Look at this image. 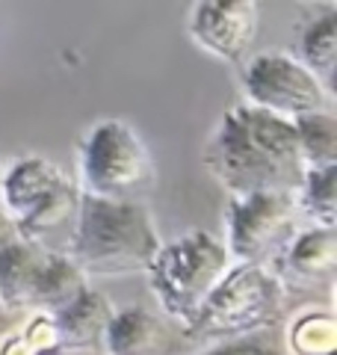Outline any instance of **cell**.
Wrapping results in <instances>:
<instances>
[{
    "label": "cell",
    "mask_w": 337,
    "mask_h": 355,
    "mask_svg": "<svg viewBox=\"0 0 337 355\" xmlns=\"http://www.w3.org/2000/svg\"><path fill=\"white\" fill-rule=\"evenodd\" d=\"M261 12L254 0H201L189 12V39L213 60L243 65L257 39Z\"/></svg>",
    "instance_id": "cell-8"
},
{
    "label": "cell",
    "mask_w": 337,
    "mask_h": 355,
    "mask_svg": "<svg viewBox=\"0 0 337 355\" xmlns=\"http://www.w3.org/2000/svg\"><path fill=\"white\" fill-rule=\"evenodd\" d=\"M293 57L329 86L337 69V12L334 6L320 9L299 30V44Z\"/></svg>",
    "instance_id": "cell-15"
},
{
    "label": "cell",
    "mask_w": 337,
    "mask_h": 355,
    "mask_svg": "<svg viewBox=\"0 0 337 355\" xmlns=\"http://www.w3.org/2000/svg\"><path fill=\"white\" fill-rule=\"evenodd\" d=\"M184 335H175L163 314L145 305L116 308L101 340V355H181Z\"/></svg>",
    "instance_id": "cell-10"
},
{
    "label": "cell",
    "mask_w": 337,
    "mask_h": 355,
    "mask_svg": "<svg viewBox=\"0 0 337 355\" xmlns=\"http://www.w3.org/2000/svg\"><path fill=\"white\" fill-rule=\"evenodd\" d=\"M21 237H18V228H15V222L9 219V214L3 207H0V254H3L9 246H15Z\"/></svg>",
    "instance_id": "cell-22"
},
{
    "label": "cell",
    "mask_w": 337,
    "mask_h": 355,
    "mask_svg": "<svg viewBox=\"0 0 337 355\" xmlns=\"http://www.w3.org/2000/svg\"><path fill=\"white\" fill-rule=\"evenodd\" d=\"M18 335L27 340V347L36 355H56V352H62L60 331H56V323H53L51 314H27V317H21Z\"/></svg>",
    "instance_id": "cell-19"
},
{
    "label": "cell",
    "mask_w": 337,
    "mask_h": 355,
    "mask_svg": "<svg viewBox=\"0 0 337 355\" xmlns=\"http://www.w3.org/2000/svg\"><path fill=\"white\" fill-rule=\"evenodd\" d=\"M201 163L228 196L296 193L305 175L293 121L243 101L219 116Z\"/></svg>",
    "instance_id": "cell-1"
},
{
    "label": "cell",
    "mask_w": 337,
    "mask_h": 355,
    "mask_svg": "<svg viewBox=\"0 0 337 355\" xmlns=\"http://www.w3.org/2000/svg\"><path fill=\"white\" fill-rule=\"evenodd\" d=\"M296 133V148L299 160L311 169H331L337 166V116L334 110H322V113H308L293 119Z\"/></svg>",
    "instance_id": "cell-17"
},
{
    "label": "cell",
    "mask_w": 337,
    "mask_h": 355,
    "mask_svg": "<svg viewBox=\"0 0 337 355\" xmlns=\"http://www.w3.org/2000/svg\"><path fill=\"white\" fill-rule=\"evenodd\" d=\"M302 228L296 193L228 196L222 246L231 266H269Z\"/></svg>",
    "instance_id": "cell-6"
},
{
    "label": "cell",
    "mask_w": 337,
    "mask_h": 355,
    "mask_svg": "<svg viewBox=\"0 0 337 355\" xmlns=\"http://www.w3.org/2000/svg\"><path fill=\"white\" fill-rule=\"evenodd\" d=\"M261 343L254 340H234V343H216V347H207L205 352L196 355H261Z\"/></svg>",
    "instance_id": "cell-20"
},
{
    "label": "cell",
    "mask_w": 337,
    "mask_h": 355,
    "mask_svg": "<svg viewBox=\"0 0 337 355\" xmlns=\"http://www.w3.org/2000/svg\"><path fill=\"white\" fill-rule=\"evenodd\" d=\"M3 172H6V163L0 160V187H3Z\"/></svg>",
    "instance_id": "cell-25"
},
{
    "label": "cell",
    "mask_w": 337,
    "mask_h": 355,
    "mask_svg": "<svg viewBox=\"0 0 337 355\" xmlns=\"http://www.w3.org/2000/svg\"><path fill=\"white\" fill-rule=\"evenodd\" d=\"M261 355H281V352H275V349H266V347H263V349H261Z\"/></svg>",
    "instance_id": "cell-26"
},
{
    "label": "cell",
    "mask_w": 337,
    "mask_h": 355,
    "mask_svg": "<svg viewBox=\"0 0 337 355\" xmlns=\"http://www.w3.org/2000/svg\"><path fill=\"white\" fill-rule=\"evenodd\" d=\"M157 181L154 157L133 125L101 119L77 142V190L110 202H142Z\"/></svg>",
    "instance_id": "cell-5"
},
{
    "label": "cell",
    "mask_w": 337,
    "mask_h": 355,
    "mask_svg": "<svg viewBox=\"0 0 337 355\" xmlns=\"http://www.w3.org/2000/svg\"><path fill=\"white\" fill-rule=\"evenodd\" d=\"M287 355H337V317L331 308H302L287 320Z\"/></svg>",
    "instance_id": "cell-16"
},
{
    "label": "cell",
    "mask_w": 337,
    "mask_h": 355,
    "mask_svg": "<svg viewBox=\"0 0 337 355\" xmlns=\"http://www.w3.org/2000/svg\"><path fill=\"white\" fill-rule=\"evenodd\" d=\"M278 282L290 291L331 284L337 272V231L305 225L269 263Z\"/></svg>",
    "instance_id": "cell-9"
},
{
    "label": "cell",
    "mask_w": 337,
    "mask_h": 355,
    "mask_svg": "<svg viewBox=\"0 0 337 355\" xmlns=\"http://www.w3.org/2000/svg\"><path fill=\"white\" fill-rule=\"evenodd\" d=\"M163 237L142 202H110L80 193V210L65 254L86 279L145 272Z\"/></svg>",
    "instance_id": "cell-2"
},
{
    "label": "cell",
    "mask_w": 337,
    "mask_h": 355,
    "mask_svg": "<svg viewBox=\"0 0 337 355\" xmlns=\"http://www.w3.org/2000/svg\"><path fill=\"white\" fill-rule=\"evenodd\" d=\"M287 287L269 266H231L196 320L181 329L193 343H234L275 326L287 314Z\"/></svg>",
    "instance_id": "cell-3"
},
{
    "label": "cell",
    "mask_w": 337,
    "mask_h": 355,
    "mask_svg": "<svg viewBox=\"0 0 337 355\" xmlns=\"http://www.w3.org/2000/svg\"><path fill=\"white\" fill-rule=\"evenodd\" d=\"M44 254L48 249L27 240H18L0 254V308L6 314L21 320L33 311V293H36Z\"/></svg>",
    "instance_id": "cell-13"
},
{
    "label": "cell",
    "mask_w": 337,
    "mask_h": 355,
    "mask_svg": "<svg viewBox=\"0 0 337 355\" xmlns=\"http://www.w3.org/2000/svg\"><path fill=\"white\" fill-rule=\"evenodd\" d=\"M56 355H101V352H56Z\"/></svg>",
    "instance_id": "cell-24"
},
{
    "label": "cell",
    "mask_w": 337,
    "mask_h": 355,
    "mask_svg": "<svg viewBox=\"0 0 337 355\" xmlns=\"http://www.w3.org/2000/svg\"><path fill=\"white\" fill-rule=\"evenodd\" d=\"M21 323V320L18 317H12V314H6V311L3 308H0V340H3L6 335H9V331H12L15 326Z\"/></svg>",
    "instance_id": "cell-23"
},
{
    "label": "cell",
    "mask_w": 337,
    "mask_h": 355,
    "mask_svg": "<svg viewBox=\"0 0 337 355\" xmlns=\"http://www.w3.org/2000/svg\"><path fill=\"white\" fill-rule=\"evenodd\" d=\"M231 261L222 240L210 231H187L175 240H163L145 270L151 293L168 323L187 329L196 320L201 305L228 275Z\"/></svg>",
    "instance_id": "cell-4"
},
{
    "label": "cell",
    "mask_w": 337,
    "mask_h": 355,
    "mask_svg": "<svg viewBox=\"0 0 337 355\" xmlns=\"http://www.w3.org/2000/svg\"><path fill=\"white\" fill-rule=\"evenodd\" d=\"M89 287V279L77 270L65 252H48L39 270L36 293H33L30 314H56Z\"/></svg>",
    "instance_id": "cell-14"
},
{
    "label": "cell",
    "mask_w": 337,
    "mask_h": 355,
    "mask_svg": "<svg viewBox=\"0 0 337 355\" xmlns=\"http://www.w3.org/2000/svg\"><path fill=\"white\" fill-rule=\"evenodd\" d=\"M112 311L116 308L110 299L89 284L74 302L51 314L60 331L62 352H101V340H104Z\"/></svg>",
    "instance_id": "cell-12"
},
{
    "label": "cell",
    "mask_w": 337,
    "mask_h": 355,
    "mask_svg": "<svg viewBox=\"0 0 337 355\" xmlns=\"http://www.w3.org/2000/svg\"><path fill=\"white\" fill-rule=\"evenodd\" d=\"M0 355H36V352L27 347V340L18 335V326H15L3 340H0Z\"/></svg>",
    "instance_id": "cell-21"
},
{
    "label": "cell",
    "mask_w": 337,
    "mask_h": 355,
    "mask_svg": "<svg viewBox=\"0 0 337 355\" xmlns=\"http://www.w3.org/2000/svg\"><path fill=\"white\" fill-rule=\"evenodd\" d=\"M243 104L293 121L308 113L331 110V89L308 71L290 51H263L243 62Z\"/></svg>",
    "instance_id": "cell-7"
},
{
    "label": "cell",
    "mask_w": 337,
    "mask_h": 355,
    "mask_svg": "<svg viewBox=\"0 0 337 355\" xmlns=\"http://www.w3.org/2000/svg\"><path fill=\"white\" fill-rule=\"evenodd\" d=\"M71 181L74 178L48 157H39V154L18 157L6 163L3 187H0V207L9 214V219L18 222L48 202L51 196L65 190Z\"/></svg>",
    "instance_id": "cell-11"
},
{
    "label": "cell",
    "mask_w": 337,
    "mask_h": 355,
    "mask_svg": "<svg viewBox=\"0 0 337 355\" xmlns=\"http://www.w3.org/2000/svg\"><path fill=\"white\" fill-rule=\"evenodd\" d=\"M296 207L302 222H308V225H337V166L311 169L302 175V184L296 187Z\"/></svg>",
    "instance_id": "cell-18"
}]
</instances>
